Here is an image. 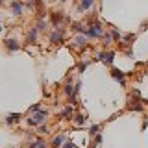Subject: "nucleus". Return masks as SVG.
Masks as SVG:
<instances>
[{
    "instance_id": "22",
    "label": "nucleus",
    "mask_w": 148,
    "mask_h": 148,
    "mask_svg": "<svg viewBox=\"0 0 148 148\" xmlns=\"http://www.w3.org/2000/svg\"><path fill=\"white\" fill-rule=\"evenodd\" d=\"M46 26H48V22H46L43 17H39V21H37V26H35V28H39V32H43V30H46Z\"/></svg>"
},
{
    "instance_id": "13",
    "label": "nucleus",
    "mask_w": 148,
    "mask_h": 148,
    "mask_svg": "<svg viewBox=\"0 0 148 148\" xmlns=\"http://www.w3.org/2000/svg\"><path fill=\"white\" fill-rule=\"evenodd\" d=\"M37 35H39V28H32L26 35V45H35L37 43Z\"/></svg>"
},
{
    "instance_id": "16",
    "label": "nucleus",
    "mask_w": 148,
    "mask_h": 148,
    "mask_svg": "<svg viewBox=\"0 0 148 148\" xmlns=\"http://www.w3.org/2000/svg\"><path fill=\"white\" fill-rule=\"evenodd\" d=\"M63 95L67 96L69 100H71L72 96H76V85H72V83H67V85L63 87Z\"/></svg>"
},
{
    "instance_id": "20",
    "label": "nucleus",
    "mask_w": 148,
    "mask_h": 148,
    "mask_svg": "<svg viewBox=\"0 0 148 148\" xmlns=\"http://www.w3.org/2000/svg\"><path fill=\"white\" fill-rule=\"evenodd\" d=\"M100 124H92V126H89V130H87V135L89 137H95V135H98L100 133Z\"/></svg>"
},
{
    "instance_id": "7",
    "label": "nucleus",
    "mask_w": 148,
    "mask_h": 148,
    "mask_svg": "<svg viewBox=\"0 0 148 148\" xmlns=\"http://www.w3.org/2000/svg\"><path fill=\"white\" fill-rule=\"evenodd\" d=\"M4 46H6L8 52H17V50L22 48V45L18 43L17 39H13V37H8V39H4Z\"/></svg>"
},
{
    "instance_id": "1",
    "label": "nucleus",
    "mask_w": 148,
    "mask_h": 148,
    "mask_svg": "<svg viewBox=\"0 0 148 148\" xmlns=\"http://www.w3.org/2000/svg\"><path fill=\"white\" fill-rule=\"evenodd\" d=\"M46 117H48V111H46V109H39V111H35L34 115H28L26 122H28L30 128H37L39 124H45Z\"/></svg>"
},
{
    "instance_id": "21",
    "label": "nucleus",
    "mask_w": 148,
    "mask_h": 148,
    "mask_svg": "<svg viewBox=\"0 0 148 148\" xmlns=\"http://www.w3.org/2000/svg\"><path fill=\"white\" fill-rule=\"evenodd\" d=\"M109 34H111V37H113V41H122V34H120L117 28H111Z\"/></svg>"
},
{
    "instance_id": "17",
    "label": "nucleus",
    "mask_w": 148,
    "mask_h": 148,
    "mask_svg": "<svg viewBox=\"0 0 148 148\" xmlns=\"http://www.w3.org/2000/svg\"><path fill=\"white\" fill-rule=\"evenodd\" d=\"M92 4H95V0H80V6H78V11H89L92 8Z\"/></svg>"
},
{
    "instance_id": "18",
    "label": "nucleus",
    "mask_w": 148,
    "mask_h": 148,
    "mask_svg": "<svg viewBox=\"0 0 148 148\" xmlns=\"http://www.w3.org/2000/svg\"><path fill=\"white\" fill-rule=\"evenodd\" d=\"M92 61H95V59H83V61H80V63H78V72L83 74V72H85V69L89 67Z\"/></svg>"
},
{
    "instance_id": "28",
    "label": "nucleus",
    "mask_w": 148,
    "mask_h": 148,
    "mask_svg": "<svg viewBox=\"0 0 148 148\" xmlns=\"http://www.w3.org/2000/svg\"><path fill=\"white\" fill-rule=\"evenodd\" d=\"M26 4H30V6H32V4H37V0H26Z\"/></svg>"
},
{
    "instance_id": "23",
    "label": "nucleus",
    "mask_w": 148,
    "mask_h": 148,
    "mask_svg": "<svg viewBox=\"0 0 148 148\" xmlns=\"http://www.w3.org/2000/svg\"><path fill=\"white\" fill-rule=\"evenodd\" d=\"M102 41H104V46H108L109 43H113V37H111V34H108V32H106V34L102 35Z\"/></svg>"
},
{
    "instance_id": "4",
    "label": "nucleus",
    "mask_w": 148,
    "mask_h": 148,
    "mask_svg": "<svg viewBox=\"0 0 148 148\" xmlns=\"http://www.w3.org/2000/svg\"><path fill=\"white\" fill-rule=\"evenodd\" d=\"M87 43H89V39H87L83 34H76V35L72 37V41H71V45L76 50H85L87 48Z\"/></svg>"
},
{
    "instance_id": "9",
    "label": "nucleus",
    "mask_w": 148,
    "mask_h": 148,
    "mask_svg": "<svg viewBox=\"0 0 148 148\" xmlns=\"http://www.w3.org/2000/svg\"><path fill=\"white\" fill-rule=\"evenodd\" d=\"M65 21H69V17L65 15V13H52V26L54 28H61V22H65Z\"/></svg>"
},
{
    "instance_id": "27",
    "label": "nucleus",
    "mask_w": 148,
    "mask_h": 148,
    "mask_svg": "<svg viewBox=\"0 0 148 148\" xmlns=\"http://www.w3.org/2000/svg\"><path fill=\"white\" fill-rule=\"evenodd\" d=\"M21 148H37V141H32L30 145H24V146H21Z\"/></svg>"
},
{
    "instance_id": "25",
    "label": "nucleus",
    "mask_w": 148,
    "mask_h": 148,
    "mask_svg": "<svg viewBox=\"0 0 148 148\" xmlns=\"http://www.w3.org/2000/svg\"><path fill=\"white\" fill-rule=\"evenodd\" d=\"M61 148H78V145H76V143H74V141H71V139H69V141L65 143V145H63Z\"/></svg>"
},
{
    "instance_id": "19",
    "label": "nucleus",
    "mask_w": 148,
    "mask_h": 148,
    "mask_svg": "<svg viewBox=\"0 0 148 148\" xmlns=\"http://www.w3.org/2000/svg\"><path fill=\"white\" fill-rule=\"evenodd\" d=\"M37 133H39V137H46V135H50V128L46 124H39L37 126Z\"/></svg>"
},
{
    "instance_id": "12",
    "label": "nucleus",
    "mask_w": 148,
    "mask_h": 148,
    "mask_svg": "<svg viewBox=\"0 0 148 148\" xmlns=\"http://www.w3.org/2000/svg\"><path fill=\"white\" fill-rule=\"evenodd\" d=\"M21 120H22V113H8L4 122H6L8 126H13V124H18Z\"/></svg>"
},
{
    "instance_id": "3",
    "label": "nucleus",
    "mask_w": 148,
    "mask_h": 148,
    "mask_svg": "<svg viewBox=\"0 0 148 148\" xmlns=\"http://www.w3.org/2000/svg\"><path fill=\"white\" fill-rule=\"evenodd\" d=\"M126 109L128 111H143L145 109V102H143V98H137V96H130Z\"/></svg>"
},
{
    "instance_id": "11",
    "label": "nucleus",
    "mask_w": 148,
    "mask_h": 148,
    "mask_svg": "<svg viewBox=\"0 0 148 148\" xmlns=\"http://www.w3.org/2000/svg\"><path fill=\"white\" fill-rule=\"evenodd\" d=\"M69 141V137H67V133H58L54 139H52V148H61L65 143Z\"/></svg>"
},
{
    "instance_id": "5",
    "label": "nucleus",
    "mask_w": 148,
    "mask_h": 148,
    "mask_svg": "<svg viewBox=\"0 0 148 148\" xmlns=\"http://www.w3.org/2000/svg\"><path fill=\"white\" fill-rule=\"evenodd\" d=\"M50 45H61L63 39H65V30L63 28H54L52 32H50Z\"/></svg>"
},
{
    "instance_id": "14",
    "label": "nucleus",
    "mask_w": 148,
    "mask_h": 148,
    "mask_svg": "<svg viewBox=\"0 0 148 148\" xmlns=\"http://www.w3.org/2000/svg\"><path fill=\"white\" fill-rule=\"evenodd\" d=\"M71 30L74 32V34H85V30H87V24H83V22H78V21H74L72 24H71Z\"/></svg>"
},
{
    "instance_id": "26",
    "label": "nucleus",
    "mask_w": 148,
    "mask_h": 148,
    "mask_svg": "<svg viewBox=\"0 0 148 148\" xmlns=\"http://www.w3.org/2000/svg\"><path fill=\"white\" fill-rule=\"evenodd\" d=\"M39 109H41V104H34L30 109H28V115H30V113H35V111H39Z\"/></svg>"
},
{
    "instance_id": "8",
    "label": "nucleus",
    "mask_w": 148,
    "mask_h": 148,
    "mask_svg": "<svg viewBox=\"0 0 148 148\" xmlns=\"http://www.w3.org/2000/svg\"><path fill=\"white\" fill-rule=\"evenodd\" d=\"M74 113H76V111H74V106H65V108L61 109V113H59V117H61L63 120H72L74 119Z\"/></svg>"
},
{
    "instance_id": "24",
    "label": "nucleus",
    "mask_w": 148,
    "mask_h": 148,
    "mask_svg": "<svg viewBox=\"0 0 148 148\" xmlns=\"http://www.w3.org/2000/svg\"><path fill=\"white\" fill-rule=\"evenodd\" d=\"M37 148H50V146H48V143H46L43 137H37Z\"/></svg>"
},
{
    "instance_id": "6",
    "label": "nucleus",
    "mask_w": 148,
    "mask_h": 148,
    "mask_svg": "<svg viewBox=\"0 0 148 148\" xmlns=\"http://www.w3.org/2000/svg\"><path fill=\"white\" fill-rule=\"evenodd\" d=\"M111 78H113V80H117L120 85H126V76L128 74L122 71V69H117V67H111Z\"/></svg>"
},
{
    "instance_id": "10",
    "label": "nucleus",
    "mask_w": 148,
    "mask_h": 148,
    "mask_svg": "<svg viewBox=\"0 0 148 148\" xmlns=\"http://www.w3.org/2000/svg\"><path fill=\"white\" fill-rule=\"evenodd\" d=\"M22 9H24V2H22V0H13V2H11V13H13V17H21L22 15Z\"/></svg>"
},
{
    "instance_id": "2",
    "label": "nucleus",
    "mask_w": 148,
    "mask_h": 148,
    "mask_svg": "<svg viewBox=\"0 0 148 148\" xmlns=\"http://www.w3.org/2000/svg\"><path fill=\"white\" fill-rule=\"evenodd\" d=\"M117 58V52L115 50H102V52L96 56L95 61H100L104 65H108V67H113V59Z\"/></svg>"
},
{
    "instance_id": "15",
    "label": "nucleus",
    "mask_w": 148,
    "mask_h": 148,
    "mask_svg": "<svg viewBox=\"0 0 148 148\" xmlns=\"http://www.w3.org/2000/svg\"><path fill=\"white\" fill-rule=\"evenodd\" d=\"M85 120H87V117L83 113H80V111H76V113H74V119H72V122H74V126H83V124H85Z\"/></svg>"
}]
</instances>
